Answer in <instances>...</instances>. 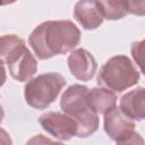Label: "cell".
<instances>
[{
    "label": "cell",
    "mask_w": 145,
    "mask_h": 145,
    "mask_svg": "<svg viewBox=\"0 0 145 145\" xmlns=\"http://www.w3.org/2000/svg\"><path fill=\"white\" fill-rule=\"evenodd\" d=\"M103 18L108 20H118L126 17L128 11V3L126 0H96Z\"/></svg>",
    "instance_id": "obj_12"
},
{
    "label": "cell",
    "mask_w": 145,
    "mask_h": 145,
    "mask_svg": "<svg viewBox=\"0 0 145 145\" xmlns=\"http://www.w3.org/2000/svg\"><path fill=\"white\" fill-rule=\"evenodd\" d=\"M42 128L59 140H69L77 134V123L72 117L62 112H45L40 116Z\"/></svg>",
    "instance_id": "obj_6"
},
{
    "label": "cell",
    "mask_w": 145,
    "mask_h": 145,
    "mask_svg": "<svg viewBox=\"0 0 145 145\" xmlns=\"http://www.w3.org/2000/svg\"><path fill=\"white\" fill-rule=\"evenodd\" d=\"M17 0H0V6H7V5H11L14 2H16Z\"/></svg>",
    "instance_id": "obj_18"
},
{
    "label": "cell",
    "mask_w": 145,
    "mask_h": 145,
    "mask_svg": "<svg viewBox=\"0 0 145 145\" xmlns=\"http://www.w3.org/2000/svg\"><path fill=\"white\" fill-rule=\"evenodd\" d=\"M23 45H25V41L17 35L10 34L0 36V61L6 63L9 57Z\"/></svg>",
    "instance_id": "obj_13"
},
{
    "label": "cell",
    "mask_w": 145,
    "mask_h": 145,
    "mask_svg": "<svg viewBox=\"0 0 145 145\" xmlns=\"http://www.w3.org/2000/svg\"><path fill=\"white\" fill-rule=\"evenodd\" d=\"M87 102L93 111L97 114H104L117 104V95L113 91L104 87H94L88 89Z\"/></svg>",
    "instance_id": "obj_11"
},
{
    "label": "cell",
    "mask_w": 145,
    "mask_h": 145,
    "mask_svg": "<svg viewBox=\"0 0 145 145\" xmlns=\"http://www.w3.org/2000/svg\"><path fill=\"white\" fill-rule=\"evenodd\" d=\"M88 87L80 84L69 86L62 94L60 106L72 117L77 123V137H88L99 128V114L91 109L87 102Z\"/></svg>",
    "instance_id": "obj_2"
},
{
    "label": "cell",
    "mask_w": 145,
    "mask_h": 145,
    "mask_svg": "<svg viewBox=\"0 0 145 145\" xmlns=\"http://www.w3.org/2000/svg\"><path fill=\"white\" fill-rule=\"evenodd\" d=\"M80 41V31L70 20H49L29 35L28 43L40 60L72 51Z\"/></svg>",
    "instance_id": "obj_1"
},
{
    "label": "cell",
    "mask_w": 145,
    "mask_h": 145,
    "mask_svg": "<svg viewBox=\"0 0 145 145\" xmlns=\"http://www.w3.org/2000/svg\"><path fill=\"white\" fill-rule=\"evenodd\" d=\"M143 44H144L143 41H138V42L133 43V45H131V54H133V58L136 61V63L139 66L140 71H143V67H142V63H143V61H142Z\"/></svg>",
    "instance_id": "obj_15"
},
{
    "label": "cell",
    "mask_w": 145,
    "mask_h": 145,
    "mask_svg": "<svg viewBox=\"0 0 145 145\" xmlns=\"http://www.w3.org/2000/svg\"><path fill=\"white\" fill-rule=\"evenodd\" d=\"M3 116H5V112H3V109H2V106L0 105V123L2 122V119H3Z\"/></svg>",
    "instance_id": "obj_19"
},
{
    "label": "cell",
    "mask_w": 145,
    "mask_h": 145,
    "mask_svg": "<svg viewBox=\"0 0 145 145\" xmlns=\"http://www.w3.org/2000/svg\"><path fill=\"white\" fill-rule=\"evenodd\" d=\"M6 79H7L6 69H5V67H3V63L0 61V87H1V86L5 84Z\"/></svg>",
    "instance_id": "obj_17"
},
{
    "label": "cell",
    "mask_w": 145,
    "mask_h": 145,
    "mask_svg": "<svg viewBox=\"0 0 145 145\" xmlns=\"http://www.w3.org/2000/svg\"><path fill=\"white\" fill-rule=\"evenodd\" d=\"M128 3L129 14L136 16H144L145 14V0H126Z\"/></svg>",
    "instance_id": "obj_14"
},
{
    "label": "cell",
    "mask_w": 145,
    "mask_h": 145,
    "mask_svg": "<svg viewBox=\"0 0 145 145\" xmlns=\"http://www.w3.org/2000/svg\"><path fill=\"white\" fill-rule=\"evenodd\" d=\"M11 77L18 82L29 80L37 71V61L26 45L20 46L6 62Z\"/></svg>",
    "instance_id": "obj_7"
},
{
    "label": "cell",
    "mask_w": 145,
    "mask_h": 145,
    "mask_svg": "<svg viewBox=\"0 0 145 145\" xmlns=\"http://www.w3.org/2000/svg\"><path fill=\"white\" fill-rule=\"evenodd\" d=\"M104 131L118 144H143V139L135 130V122L117 106L104 113Z\"/></svg>",
    "instance_id": "obj_5"
},
{
    "label": "cell",
    "mask_w": 145,
    "mask_h": 145,
    "mask_svg": "<svg viewBox=\"0 0 145 145\" xmlns=\"http://www.w3.org/2000/svg\"><path fill=\"white\" fill-rule=\"evenodd\" d=\"M75 19L85 29H95L103 23V15L96 0H79L74 8Z\"/></svg>",
    "instance_id": "obj_9"
},
{
    "label": "cell",
    "mask_w": 145,
    "mask_h": 145,
    "mask_svg": "<svg viewBox=\"0 0 145 145\" xmlns=\"http://www.w3.org/2000/svg\"><path fill=\"white\" fill-rule=\"evenodd\" d=\"M139 77V71L127 56H114L102 66L96 82L101 87L122 92L136 85Z\"/></svg>",
    "instance_id": "obj_3"
},
{
    "label": "cell",
    "mask_w": 145,
    "mask_h": 145,
    "mask_svg": "<svg viewBox=\"0 0 145 145\" xmlns=\"http://www.w3.org/2000/svg\"><path fill=\"white\" fill-rule=\"evenodd\" d=\"M11 143H12V142H11V138H10L9 134H8L5 129L0 128V144H6V145H8V144H11Z\"/></svg>",
    "instance_id": "obj_16"
},
{
    "label": "cell",
    "mask_w": 145,
    "mask_h": 145,
    "mask_svg": "<svg viewBox=\"0 0 145 145\" xmlns=\"http://www.w3.org/2000/svg\"><path fill=\"white\" fill-rule=\"evenodd\" d=\"M66 85V79L59 72H46L27 80L24 87L26 103L34 109H46L58 97Z\"/></svg>",
    "instance_id": "obj_4"
},
{
    "label": "cell",
    "mask_w": 145,
    "mask_h": 145,
    "mask_svg": "<svg viewBox=\"0 0 145 145\" xmlns=\"http://www.w3.org/2000/svg\"><path fill=\"white\" fill-rule=\"evenodd\" d=\"M144 87H137L120 99L119 109L131 120L142 121L145 118V94Z\"/></svg>",
    "instance_id": "obj_10"
},
{
    "label": "cell",
    "mask_w": 145,
    "mask_h": 145,
    "mask_svg": "<svg viewBox=\"0 0 145 145\" xmlns=\"http://www.w3.org/2000/svg\"><path fill=\"white\" fill-rule=\"evenodd\" d=\"M67 62L72 76L82 82L91 80L97 69V63L93 54L83 48L71 51Z\"/></svg>",
    "instance_id": "obj_8"
}]
</instances>
